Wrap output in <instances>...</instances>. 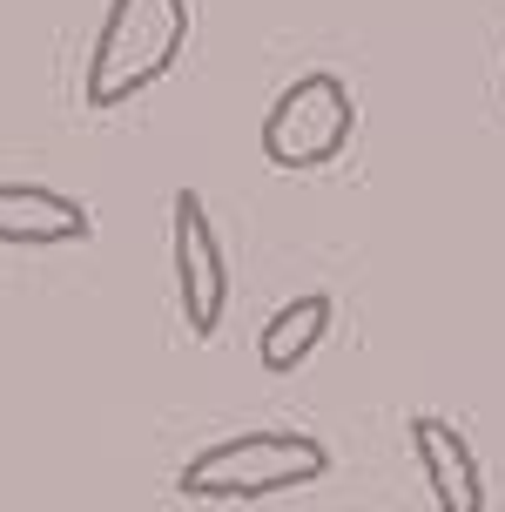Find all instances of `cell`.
Listing matches in <instances>:
<instances>
[{
    "mask_svg": "<svg viewBox=\"0 0 505 512\" xmlns=\"http://www.w3.org/2000/svg\"><path fill=\"white\" fill-rule=\"evenodd\" d=\"M95 216L88 203L41 189V182H0V243L7 250H54V243H88Z\"/></svg>",
    "mask_w": 505,
    "mask_h": 512,
    "instance_id": "6",
    "label": "cell"
},
{
    "mask_svg": "<svg viewBox=\"0 0 505 512\" xmlns=\"http://www.w3.org/2000/svg\"><path fill=\"white\" fill-rule=\"evenodd\" d=\"M411 452H418V472H425V492L438 512H485V465L472 452V438L458 432L452 418L438 411H411Z\"/></svg>",
    "mask_w": 505,
    "mask_h": 512,
    "instance_id": "5",
    "label": "cell"
},
{
    "mask_svg": "<svg viewBox=\"0 0 505 512\" xmlns=\"http://www.w3.org/2000/svg\"><path fill=\"white\" fill-rule=\"evenodd\" d=\"M337 324V304H330L324 290H310V297H290V304L256 331V364L270 371V378H290L297 364H310V351L330 337Z\"/></svg>",
    "mask_w": 505,
    "mask_h": 512,
    "instance_id": "7",
    "label": "cell"
},
{
    "mask_svg": "<svg viewBox=\"0 0 505 512\" xmlns=\"http://www.w3.org/2000/svg\"><path fill=\"white\" fill-rule=\"evenodd\" d=\"M351 128H357V102L344 88V75H330V68L297 75L270 102V115H263V162L290 169V176L330 169L337 155L351 149Z\"/></svg>",
    "mask_w": 505,
    "mask_h": 512,
    "instance_id": "3",
    "label": "cell"
},
{
    "mask_svg": "<svg viewBox=\"0 0 505 512\" xmlns=\"http://www.w3.org/2000/svg\"><path fill=\"white\" fill-rule=\"evenodd\" d=\"M330 472V445L310 432H290V425H263V432H236L202 445L196 459L176 472L182 499H270V492H303Z\"/></svg>",
    "mask_w": 505,
    "mask_h": 512,
    "instance_id": "2",
    "label": "cell"
},
{
    "mask_svg": "<svg viewBox=\"0 0 505 512\" xmlns=\"http://www.w3.org/2000/svg\"><path fill=\"white\" fill-rule=\"evenodd\" d=\"M182 41H189V0H108L88 48V81H81L88 108L115 115L135 95H149L182 61Z\"/></svg>",
    "mask_w": 505,
    "mask_h": 512,
    "instance_id": "1",
    "label": "cell"
},
{
    "mask_svg": "<svg viewBox=\"0 0 505 512\" xmlns=\"http://www.w3.org/2000/svg\"><path fill=\"white\" fill-rule=\"evenodd\" d=\"M499 95H505V75H499Z\"/></svg>",
    "mask_w": 505,
    "mask_h": 512,
    "instance_id": "8",
    "label": "cell"
},
{
    "mask_svg": "<svg viewBox=\"0 0 505 512\" xmlns=\"http://www.w3.org/2000/svg\"><path fill=\"white\" fill-rule=\"evenodd\" d=\"M169 270H176L182 324L196 337H216L229 317V250L196 189H176V203H169Z\"/></svg>",
    "mask_w": 505,
    "mask_h": 512,
    "instance_id": "4",
    "label": "cell"
}]
</instances>
